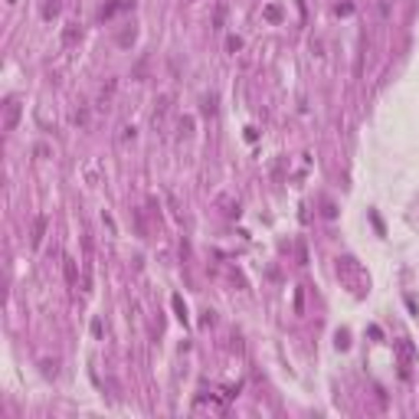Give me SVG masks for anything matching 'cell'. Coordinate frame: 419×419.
<instances>
[{
	"instance_id": "cell-1",
	"label": "cell",
	"mask_w": 419,
	"mask_h": 419,
	"mask_svg": "<svg viewBox=\"0 0 419 419\" xmlns=\"http://www.w3.org/2000/svg\"><path fill=\"white\" fill-rule=\"evenodd\" d=\"M20 111H23V105L16 102V98H10V102H7V115H3V131H16V125H20Z\"/></svg>"
},
{
	"instance_id": "cell-2",
	"label": "cell",
	"mask_w": 419,
	"mask_h": 419,
	"mask_svg": "<svg viewBox=\"0 0 419 419\" xmlns=\"http://www.w3.org/2000/svg\"><path fill=\"white\" fill-rule=\"evenodd\" d=\"M46 223H49V216H36L33 220V236H30V243H33V249H40V243H43V233H46Z\"/></svg>"
},
{
	"instance_id": "cell-3",
	"label": "cell",
	"mask_w": 419,
	"mask_h": 419,
	"mask_svg": "<svg viewBox=\"0 0 419 419\" xmlns=\"http://www.w3.org/2000/svg\"><path fill=\"white\" fill-rule=\"evenodd\" d=\"M396 354H400V364H403V373H406V367L413 364V344L406 337H400L396 340Z\"/></svg>"
},
{
	"instance_id": "cell-4",
	"label": "cell",
	"mask_w": 419,
	"mask_h": 419,
	"mask_svg": "<svg viewBox=\"0 0 419 419\" xmlns=\"http://www.w3.org/2000/svg\"><path fill=\"white\" fill-rule=\"evenodd\" d=\"M63 269H66V282H69V285L79 282V272H76V259H69V255H66V259H63Z\"/></svg>"
},
{
	"instance_id": "cell-5",
	"label": "cell",
	"mask_w": 419,
	"mask_h": 419,
	"mask_svg": "<svg viewBox=\"0 0 419 419\" xmlns=\"http://www.w3.org/2000/svg\"><path fill=\"white\" fill-rule=\"evenodd\" d=\"M79 36H82V33H79V23H69V26L63 30V43H66V46H72Z\"/></svg>"
},
{
	"instance_id": "cell-6",
	"label": "cell",
	"mask_w": 419,
	"mask_h": 419,
	"mask_svg": "<svg viewBox=\"0 0 419 419\" xmlns=\"http://www.w3.org/2000/svg\"><path fill=\"white\" fill-rule=\"evenodd\" d=\"M167 105H170V98H167V95H164V98H161V102H158V108H154V125H164Z\"/></svg>"
},
{
	"instance_id": "cell-7",
	"label": "cell",
	"mask_w": 419,
	"mask_h": 419,
	"mask_svg": "<svg viewBox=\"0 0 419 419\" xmlns=\"http://www.w3.org/2000/svg\"><path fill=\"white\" fill-rule=\"evenodd\" d=\"M56 13H59V0H46V3H43V16H46V20H53Z\"/></svg>"
},
{
	"instance_id": "cell-8",
	"label": "cell",
	"mask_w": 419,
	"mask_h": 419,
	"mask_svg": "<svg viewBox=\"0 0 419 419\" xmlns=\"http://www.w3.org/2000/svg\"><path fill=\"white\" fill-rule=\"evenodd\" d=\"M265 20L278 23V20H282V7H278V3H269V7H265Z\"/></svg>"
},
{
	"instance_id": "cell-9",
	"label": "cell",
	"mask_w": 419,
	"mask_h": 419,
	"mask_svg": "<svg viewBox=\"0 0 419 419\" xmlns=\"http://www.w3.org/2000/svg\"><path fill=\"white\" fill-rule=\"evenodd\" d=\"M174 311H177V318H180V321H187V308H183V301H180V295H174Z\"/></svg>"
},
{
	"instance_id": "cell-10",
	"label": "cell",
	"mask_w": 419,
	"mask_h": 419,
	"mask_svg": "<svg viewBox=\"0 0 419 419\" xmlns=\"http://www.w3.org/2000/svg\"><path fill=\"white\" fill-rule=\"evenodd\" d=\"M226 49H230V53H239V49H243V40H239V36H230V40H226Z\"/></svg>"
},
{
	"instance_id": "cell-11",
	"label": "cell",
	"mask_w": 419,
	"mask_h": 419,
	"mask_svg": "<svg viewBox=\"0 0 419 419\" xmlns=\"http://www.w3.org/2000/svg\"><path fill=\"white\" fill-rule=\"evenodd\" d=\"M298 262H301V265L308 262V252H305V243H298Z\"/></svg>"
},
{
	"instance_id": "cell-12",
	"label": "cell",
	"mask_w": 419,
	"mask_h": 419,
	"mask_svg": "<svg viewBox=\"0 0 419 419\" xmlns=\"http://www.w3.org/2000/svg\"><path fill=\"white\" fill-rule=\"evenodd\" d=\"M128 138H135V128H131V125L121 128V141H128Z\"/></svg>"
}]
</instances>
